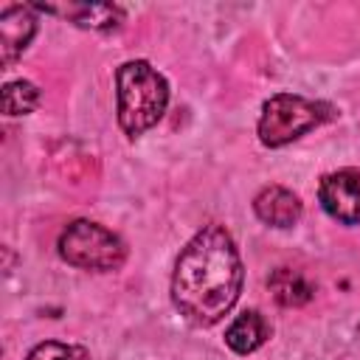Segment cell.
<instances>
[{
	"label": "cell",
	"instance_id": "6da1fadb",
	"mask_svg": "<svg viewBox=\"0 0 360 360\" xmlns=\"http://www.w3.org/2000/svg\"><path fill=\"white\" fill-rule=\"evenodd\" d=\"M242 259L222 225H202L183 253L172 276V301L197 326L222 321L242 292Z\"/></svg>",
	"mask_w": 360,
	"mask_h": 360
},
{
	"label": "cell",
	"instance_id": "7a4b0ae2",
	"mask_svg": "<svg viewBox=\"0 0 360 360\" xmlns=\"http://www.w3.org/2000/svg\"><path fill=\"white\" fill-rule=\"evenodd\" d=\"M115 101L121 129L129 138H138L163 118L169 104V84L149 62H124L115 73Z\"/></svg>",
	"mask_w": 360,
	"mask_h": 360
},
{
	"label": "cell",
	"instance_id": "3957f363",
	"mask_svg": "<svg viewBox=\"0 0 360 360\" xmlns=\"http://www.w3.org/2000/svg\"><path fill=\"white\" fill-rule=\"evenodd\" d=\"M335 118V107L326 101L304 98L298 93H276L264 101L259 118V141L270 149L284 146L309 129Z\"/></svg>",
	"mask_w": 360,
	"mask_h": 360
},
{
	"label": "cell",
	"instance_id": "277c9868",
	"mask_svg": "<svg viewBox=\"0 0 360 360\" xmlns=\"http://www.w3.org/2000/svg\"><path fill=\"white\" fill-rule=\"evenodd\" d=\"M59 256L82 270H118L127 259V245L104 225L76 219L59 233Z\"/></svg>",
	"mask_w": 360,
	"mask_h": 360
},
{
	"label": "cell",
	"instance_id": "5b68a950",
	"mask_svg": "<svg viewBox=\"0 0 360 360\" xmlns=\"http://www.w3.org/2000/svg\"><path fill=\"white\" fill-rule=\"evenodd\" d=\"M318 200L332 219L343 225H357L360 222V172L340 169L326 174L318 186Z\"/></svg>",
	"mask_w": 360,
	"mask_h": 360
},
{
	"label": "cell",
	"instance_id": "8992f818",
	"mask_svg": "<svg viewBox=\"0 0 360 360\" xmlns=\"http://www.w3.org/2000/svg\"><path fill=\"white\" fill-rule=\"evenodd\" d=\"M37 11L65 17L68 22L79 28H93V31H110L124 22V8L112 3H45L34 6Z\"/></svg>",
	"mask_w": 360,
	"mask_h": 360
},
{
	"label": "cell",
	"instance_id": "52a82bcc",
	"mask_svg": "<svg viewBox=\"0 0 360 360\" xmlns=\"http://www.w3.org/2000/svg\"><path fill=\"white\" fill-rule=\"evenodd\" d=\"M37 8L34 6H6L0 11V51L3 65H11L37 34Z\"/></svg>",
	"mask_w": 360,
	"mask_h": 360
},
{
	"label": "cell",
	"instance_id": "ba28073f",
	"mask_svg": "<svg viewBox=\"0 0 360 360\" xmlns=\"http://www.w3.org/2000/svg\"><path fill=\"white\" fill-rule=\"evenodd\" d=\"M253 211L262 222L273 228H292L301 219V200L284 186H267L256 194Z\"/></svg>",
	"mask_w": 360,
	"mask_h": 360
},
{
	"label": "cell",
	"instance_id": "9c48e42d",
	"mask_svg": "<svg viewBox=\"0 0 360 360\" xmlns=\"http://www.w3.org/2000/svg\"><path fill=\"white\" fill-rule=\"evenodd\" d=\"M270 338V323L259 309H245L242 315H236V321L225 329V343L236 352V354H250L256 352L264 340Z\"/></svg>",
	"mask_w": 360,
	"mask_h": 360
},
{
	"label": "cell",
	"instance_id": "30bf717a",
	"mask_svg": "<svg viewBox=\"0 0 360 360\" xmlns=\"http://www.w3.org/2000/svg\"><path fill=\"white\" fill-rule=\"evenodd\" d=\"M267 287L273 292V298L281 304V307H301L312 298V284L298 273V270H290V267H278L270 278H267Z\"/></svg>",
	"mask_w": 360,
	"mask_h": 360
},
{
	"label": "cell",
	"instance_id": "8fae6325",
	"mask_svg": "<svg viewBox=\"0 0 360 360\" xmlns=\"http://www.w3.org/2000/svg\"><path fill=\"white\" fill-rule=\"evenodd\" d=\"M37 104H39V90L31 82L17 79V82H8L3 87V112L6 115H25Z\"/></svg>",
	"mask_w": 360,
	"mask_h": 360
},
{
	"label": "cell",
	"instance_id": "7c38bea8",
	"mask_svg": "<svg viewBox=\"0 0 360 360\" xmlns=\"http://www.w3.org/2000/svg\"><path fill=\"white\" fill-rule=\"evenodd\" d=\"M25 360H90L87 349L73 346V343H59V340H45L31 349Z\"/></svg>",
	"mask_w": 360,
	"mask_h": 360
},
{
	"label": "cell",
	"instance_id": "4fadbf2b",
	"mask_svg": "<svg viewBox=\"0 0 360 360\" xmlns=\"http://www.w3.org/2000/svg\"><path fill=\"white\" fill-rule=\"evenodd\" d=\"M357 332H360V329H357Z\"/></svg>",
	"mask_w": 360,
	"mask_h": 360
}]
</instances>
